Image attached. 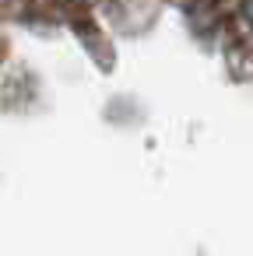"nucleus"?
Segmentation results:
<instances>
[{"label": "nucleus", "mask_w": 253, "mask_h": 256, "mask_svg": "<svg viewBox=\"0 0 253 256\" xmlns=\"http://www.w3.org/2000/svg\"><path fill=\"white\" fill-rule=\"evenodd\" d=\"M242 22H246L249 32H253V0H242Z\"/></svg>", "instance_id": "f257e3e1"}]
</instances>
